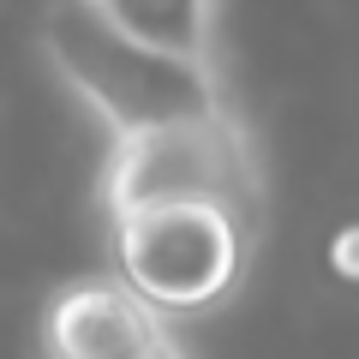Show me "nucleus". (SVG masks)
<instances>
[{"label": "nucleus", "instance_id": "obj_1", "mask_svg": "<svg viewBox=\"0 0 359 359\" xmlns=\"http://www.w3.org/2000/svg\"><path fill=\"white\" fill-rule=\"evenodd\" d=\"M42 54L60 72V84L78 90L84 108L108 126V138H138V132H162V126L228 108V84H222L216 66H192V60L144 48L84 0L48 6Z\"/></svg>", "mask_w": 359, "mask_h": 359}, {"label": "nucleus", "instance_id": "obj_2", "mask_svg": "<svg viewBox=\"0 0 359 359\" xmlns=\"http://www.w3.org/2000/svg\"><path fill=\"white\" fill-rule=\"evenodd\" d=\"M168 204L222 210L245 233L264 228V162H257V138L233 102L204 120H180V126L138 132V138H108L102 162L108 216Z\"/></svg>", "mask_w": 359, "mask_h": 359}, {"label": "nucleus", "instance_id": "obj_3", "mask_svg": "<svg viewBox=\"0 0 359 359\" xmlns=\"http://www.w3.org/2000/svg\"><path fill=\"white\" fill-rule=\"evenodd\" d=\"M114 233V264L120 282L168 311H210L240 287L245 257H252L257 233H245L222 210H192V204H168V210H126L108 216Z\"/></svg>", "mask_w": 359, "mask_h": 359}, {"label": "nucleus", "instance_id": "obj_4", "mask_svg": "<svg viewBox=\"0 0 359 359\" xmlns=\"http://www.w3.org/2000/svg\"><path fill=\"white\" fill-rule=\"evenodd\" d=\"M168 318L144 306L126 282H72L48 299L42 347L48 359H156Z\"/></svg>", "mask_w": 359, "mask_h": 359}, {"label": "nucleus", "instance_id": "obj_5", "mask_svg": "<svg viewBox=\"0 0 359 359\" xmlns=\"http://www.w3.org/2000/svg\"><path fill=\"white\" fill-rule=\"evenodd\" d=\"M132 42L192 66H216V0H84Z\"/></svg>", "mask_w": 359, "mask_h": 359}, {"label": "nucleus", "instance_id": "obj_6", "mask_svg": "<svg viewBox=\"0 0 359 359\" xmlns=\"http://www.w3.org/2000/svg\"><path fill=\"white\" fill-rule=\"evenodd\" d=\"M156 359H186V353H180V347H174V335H168V341L156 347Z\"/></svg>", "mask_w": 359, "mask_h": 359}]
</instances>
